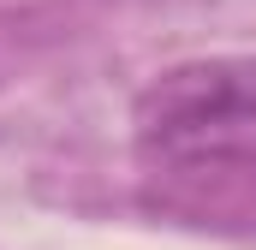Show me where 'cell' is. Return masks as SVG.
<instances>
[{
    "label": "cell",
    "instance_id": "1",
    "mask_svg": "<svg viewBox=\"0 0 256 250\" xmlns=\"http://www.w3.org/2000/svg\"><path fill=\"white\" fill-rule=\"evenodd\" d=\"M131 155L155 208L256 232V54L167 66L131 108Z\"/></svg>",
    "mask_w": 256,
    "mask_h": 250
}]
</instances>
